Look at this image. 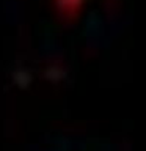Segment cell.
<instances>
[{"label": "cell", "instance_id": "cell-1", "mask_svg": "<svg viewBox=\"0 0 146 151\" xmlns=\"http://www.w3.org/2000/svg\"><path fill=\"white\" fill-rule=\"evenodd\" d=\"M55 2L64 14L75 13L79 9V6L82 5V0H55Z\"/></svg>", "mask_w": 146, "mask_h": 151}]
</instances>
